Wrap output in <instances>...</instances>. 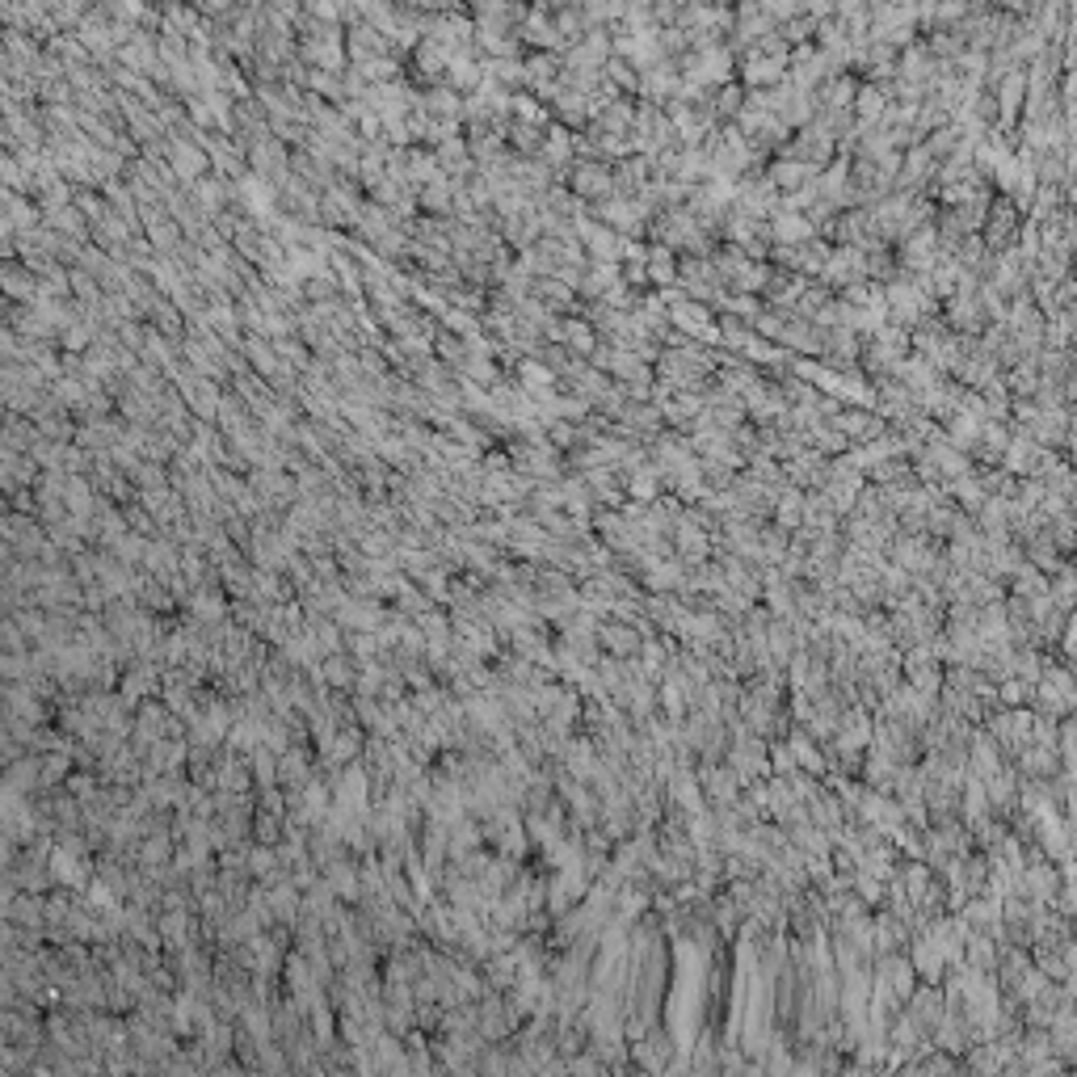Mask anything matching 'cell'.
Masks as SVG:
<instances>
[{
	"instance_id": "obj_1",
	"label": "cell",
	"mask_w": 1077,
	"mask_h": 1077,
	"mask_svg": "<svg viewBox=\"0 0 1077 1077\" xmlns=\"http://www.w3.org/2000/svg\"><path fill=\"white\" fill-rule=\"evenodd\" d=\"M564 186L573 190L585 207H594V202L615 198V165H606V160H573Z\"/></svg>"
},
{
	"instance_id": "obj_2",
	"label": "cell",
	"mask_w": 1077,
	"mask_h": 1077,
	"mask_svg": "<svg viewBox=\"0 0 1077 1077\" xmlns=\"http://www.w3.org/2000/svg\"><path fill=\"white\" fill-rule=\"evenodd\" d=\"M737 211L741 215H754L762 223H770L779 211H783V194L770 186V177L766 173H745L737 181Z\"/></svg>"
},
{
	"instance_id": "obj_3",
	"label": "cell",
	"mask_w": 1077,
	"mask_h": 1077,
	"mask_svg": "<svg viewBox=\"0 0 1077 1077\" xmlns=\"http://www.w3.org/2000/svg\"><path fill=\"white\" fill-rule=\"evenodd\" d=\"M817 282H825L833 295L850 291L855 282H867V253L855 249V245H833V253H829V261H825V270H821Z\"/></svg>"
},
{
	"instance_id": "obj_4",
	"label": "cell",
	"mask_w": 1077,
	"mask_h": 1077,
	"mask_svg": "<svg viewBox=\"0 0 1077 1077\" xmlns=\"http://www.w3.org/2000/svg\"><path fill=\"white\" fill-rule=\"evenodd\" d=\"M249 484H253V493L261 497V505H266V510L291 514V505L299 501V480H295L291 472H274V467H253V472H249Z\"/></svg>"
},
{
	"instance_id": "obj_5",
	"label": "cell",
	"mask_w": 1077,
	"mask_h": 1077,
	"mask_svg": "<svg viewBox=\"0 0 1077 1077\" xmlns=\"http://www.w3.org/2000/svg\"><path fill=\"white\" fill-rule=\"evenodd\" d=\"M573 228H577V240H581V249H585V257H589V261H615V266H623L627 236L611 232V228H606V223L589 219V215H581V219L573 223Z\"/></svg>"
},
{
	"instance_id": "obj_6",
	"label": "cell",
	"mask_w": 1077,
	"mask_h": 1077,
	"mask_svg": "<svg viewBox=\"0 0 1077 1077\" xmlns=\"http://www.w3.org/2000/svg\"><path fill=\"white\" fill-rule=\"evenodd\" d=\"M278 211L287 219H299L303 228H320V190H312L308 181H299L291 173L278 186Z\"/></svg>"
},
{
	"instance_id": "obj_7",
	"label": "cell",
	"mask_w": 1077,
	"mask_h": 1077,
	"mask_svg": "<svg viewBox=\"0 0 1077 1077\" xmlns=\"http://www.w3.org/2000/svg\"><path fill=\"white\" fill-rule=\"evenodd\" d=\"M589 219L606 223L611 232L627 236V240H648V223L640 219V211L632 207V198H606V202H594L589 207Z\"/></svg>"
},
{
	"instance_id": "obj_8",
	"label": "cell",
	"mask_w": 1077,
	"mask_h": 1077,
	"mask_svg": "<svg viewBox=\"0 0 1077 1077\" xmlns=\"http://www.w3.org/2000/svg\"><path fill=\"white\" fill-rule=\"evenodd\" d=\"M518 43L526 51H556L564 55V38L552 22V5H531V13H526V22L518 26Z\"/></svg>"
},
{
	"instance_id": "obj_9",
	"label": "cell",
	"mask_w": 1077,
	"mask_h": 1077,
	"mask_svg": "<svg viewBox=\"0 0 1077 1077\" xmlns=\"http://www.w3.org/2000/svg\"><path fill=\"white\" fill-rule=\"evenodd\" d=\"M888 556H892V564H897V568H905V573H926V568H934V564L943 560V552L934 547L930 535H905V531L892 539Z\"/></svg>"
},
{
	"instance_id": "obj_10",
	"label": "cell",
	"mask_w": 1077,
	"mask_h": 1077,
	"mask_svg": "<svg viewBox=\"0 0 1077 1077\" xmlns=\"http://www.w3.org/2000/svg\"><path fill=\"white\" fill-rule=\"evenodd\" d=\"M678 85H682V68H678V59H661L657 68H648L640 72V97L636 101H648V106H669V101L678 97Z\"/></svg>"
},
{
	"instance_id": "obj_11",
	"label": "cell",
	"mask_w": 1077,
	"mask_h": 1077,
	"mask_svg": "<svg viewBox=\"0 0 1077 1077\" xmlns=\"http://www.w3.org/2000/svg\"><path fill=\"white\" fill-rule=\"evenodd\" d=\"M249 173L257 177H266L274 181V186H282V181L291 177V148L287 144H278V139H257V144L249 148Z\"/></svg>"
},
{
	"instance_id": "obj_12",
	"label": "cell",
	"mask_w": 1077,
	"mask_h": 1077,
	"mask_svg": "<svg viewBox=\"0 0 1077 1077\" xmlns=\"http://www.w3.org/2000/svg\"><path fill=\"white\" fill-rule=\"evenodd\" d=\"M943 320H947V329L960 333V337H981L989 329V316L981 308V295H951L943 303Z\"/></svg>"
},
{
	"instance_id": "obj_13",
	"label": "cell",
	"mask_w": 1077,
	"mask_h": 1077,
	"mask_svg": "<svg viewBox=\"0 0 1077 1077\" xmlns=\"http://www.w3.org/2000/svg\"><path fill=\"white\" fill-rule=\"evenodd\" d=\"M829 425L842 438H850V446H867V442H876V438L888 434V421L880 413H871V409H842Z\"/></svg>"
},
{
	"instance_id": "obj_14",
	"label": "cell",
	"mask_w": 1077,
	"mask_h": 1077,
	"mask_svg": "<svg viewBox=\"0 0 1077 1077\" xmlns=\"http://www.w3.org/2000/svg\"><path fill=\"white\" fill-rule=\"evenodd\" d=\"M43 467L34 463V455H13V451H0V493L13 497L22 489H38L43 484Z\"/></svg>"
},
{
	"instance_id": "obj_15",
	"label": "cell",
	"mask_w": 1077,
	"mask_h": 1077,
	"mask_svg": "<svg viewBox=\"0 0 1077 1077\" xmlns=\"http://www.w3.org/2000/svg\"><path fill=\"white\" fill-rule=\"evenodd\" d=\"M766 177H770V186H775L783 198H791V194L808 190L812 181L821 177V169L804 165V160H796V156H775V160L766 165Z\"/></svg>"
},
{
	"instance_id": "obj_16",
	"label": "cell",
	"mask_w": 1077,
	"mask_h": 1077,
	"mask_svg": "<svg viewBox=\"0 0 1077 1077\" xmlns=\"http://www.w3.org/2000/svg\"><path fill=\"white\" fill-rule=\"evenodd\" d=\"M169 165H173V173H177L181 186H194V181H202V177L211 173V156L202 152V148L194 144V139H177V135H173Z\"/></svg>"
},
{
	"instance_id": "obj_17",
	"label": "cell",
	"mask_w": 1077,
	"mask_h": 1077,
	"mask_svg": "<svg viewBox=\"0 0 1077 1077\" xmlns=\"http://www.w3.org/2000/svg\"><path fill=\"white\" fill-rule=\"evenodd\" d=\"M0 291H5V299H13V303L34 308L38 295H43V282H38L22 261H5V266H0Z\"/></svg>"
},
{
	"instance_id": "obj_18",
	"label": "cell",
	"mask_w": 1077,
	"mask_h": 1077,
	"mask_svg": "<svg viewBox=\"0 0 1077 1077\" xmlns=\"http://www.w3.org/2000/svg\"><path fill=\"white\" fill-rule=\"evenodd\" d=\"M345 51H350V64H367V59H379V55H392L388 38H383L371 22H358L345 30Z\"/></svg>"
},
{
	"instance_id": "obj_19",
	"label": "cell",
	"mask_w": 1077,
	"mask_h": 1077,
	"mask_svg": "<svg viewBox=\"0 0 1077 1077\" xmlns=\"http://www.w3.org/2000/svg\"><path fill=\"white\" fill-rule=\"evenodd\" d=\"M619 282H623V266H615V261H589L577 295H581V303H602Z\"/></svg>"
},
{
	"instance_id": "obj_20",
	"label": "cell",
	"mask_w": 1077,
	"mask_h": 1077,
	"mask_svg": "<svg viewBox=\"0 0 1077 1077\" xmlns=\"http://www.w3.org/2000/svg\"><path fill=\"white\" fill-rule=\"evenodd\" d=\"M770 240H775V245H791V249H800V245H808V240H817V228H812L808 223V215H800V211H779L775 219H770Z\"/></svg>"
},
{
	"instance_id": "obj_21",
	"label": "cell",
	"mask_w": 1077,
	"mask_h": 1077,
	"mask_svg": "<svg viewBox=\"0 0 1077 1077\" xmlns=\"http://www.w3.org/2000/svg\"><path fill=\"white\" fill-rule=\"evenodd\" d=\"M43 442V430L30 421V417H17V413H5V430H0V451H13V455H34V446Z\"/></svg>"
},
{
	"instance_id": "obj_22",
	"label": "cell",
	"mask_w": 1077,
	"mask_h": 1077,
	"mask_svg": "<svg viewBox=\"0 0 1077 1077\" xmlns=\"http://www.w3.org/2000/svg\"><path fill=\"white\" fill-rule=\"evenodd\" d=\"M522 64H526V93L556 85L564 76V55H556V51H526Z\"/></svg>"
},
{
	"instance_id": "obj_23",
	"label": "cell",
	"mask_w": 1077,
	"mask_h": 1077,
	"mask_svg": "<svg viewBox=\"0 0 1077 1077\" xmlns=\"http://www.w3.org/2000/svg\"><path fill=\"white\" fill-rule=\"evenodd\" d=\"M674 552H678V560L682 564H690V568H703L707 564V556H711V535L707 531H699V526H690L686 518L678 522V531H674Z\"/></svg>"
},
{
	"instance_id": "obj_24",
	"label": "cell",
	"mask_w": 1077,
	"mask_h": 1077,
	"mask_svg": "<svg viewBox=\"0 0 1077 1077\" xmlns=\"http://www.w3.org/2000/svg\"><path fill=\"white\" fill-rule=\"evenodd\" d=\"M598 345H602V337H598V329L585 316H564V350L568 354L589 362V358L598 354Z\"/></svg>"
},
{
	"instance_id": "obj_25",
	"label": "cell",
	"mask_w": 1077,
	"mask_h": 1077,
	"mask_svg": "<svg viewBox=\"0 0 1077 1077\" xmlns=\"http://www.w3.org/2000/svg\"><path fill=\"white\" fill-rule=\"evenodd\" d=\"M678 261L682 257L674 249L648 240V282H653V291H674L678 287Z\"/></svg>"
},
{
	"instance_id": "obj_26",
	"label": "cell",
	"mask_w": 1077,
	"mask_h": 1077,
	"mask_svg": "<svg viewBox=\"0 0 1077 1077\" xmlns=\"http://www.w3.org/2000/svg\"><path fill=\"white\" fill-rule=\"evenodd\" d=\"M514 383H518L526 396H543V392H556L560 388V375L547 371L539 358H522L518 371H514Z\"/></svg>"
},
{
	"instance_id": "obj_27",
	"label": "cell",
	"mask_w": 1077,
	"mask_h": 1077,
	"mask_svg": "<svg viewBox=\"0 0 1077 1077\" xmlns=\"http://www.w3.org/2000/svg\"><path fill=\"white\" fill-rule=\"evenodd\" d=\"M463 106H467V97L455 93L451 85H438V89L421 93V110L430 118H455V123H463Z\"/></svg>"
},
{
	"instance_id": "obj_28",
	"label": "cell",
	"mask_w": 1077,
	"mask_h": 1077,
	"mask_svg": "<svg viewBox=\"0 0 1077 1077\" xmlns=\"http://www.w3.org/2000/svg\"><path fill=\"white\" fill-rule=\"evenodd\" d=\"M888 106H892V97H888V89H880V85H859V97H855V118L863 127H880V118L888 114Z\"/></svg>"
},
{
	"instance_id": "obj_29",
	"label": "cell",
	"mask_w": 1077,
	"mask_h": 1077,
	"mask_svg": "<svg viewBox=\"0 0 1077 1077\" xmlns=\"http://www.w3.org/2000/svg\"><path fill=\"white\" fill-rule=\"evenodd\" d=\"M240 354H245V362H249V367H253L261 379H270V375L282 367V358H278V350H274V341H270V337H253V333H245V345H240Z\"/></svg>"
},
{
	"instance_id": "obj_30",
	"label": "cell",
	"mask_w": 1077,
	"mask_h": 1077,
	"mask_svg": "<svg viewBox=\"0 0 1077 1077\" xmlns=\"http://www.w3.org/2000/svg\"><path fill=\"white\" fill-rule=\"evenodd\" d=\"M148 324H152L156 333L173 337V341H186V324H190V320L181 316V308H177L173 299H165V295H160V299L152 303V312H148Z\"/></svg>"
},
{
	"instance_id": "obj_31",
	"label": "cell",
	"mask_w": 1077,
	"mask_h": 1077,
	"mask_svg": "<svg viewBox=\"0 0 1077 1077\" xmlns=\"http://www.w3.org/2000/svg\"><path fill=\"white\" fill-rule=\"evenodd\" d=\"M543 139H547V127L518 123V118L505 123V144H510V152H518V156H539L543 152Z\"/></svg>"
},
{
	"instance_id": "obj_32",
	"label": "cell",
	"mask_w": 1077,
	"mask_h": 1077,
	"mask_svg": "<svg viewBox=\"0 0 1077 1077\" xmlns=\"http://www.w3.org/2000/svg\"><path fill=\"white\" fill-rule=\"evenodd\" d=\"M804 501H808V493H800V489H787L779 493V501H775V526H783V531H804Z\"/></svg>"
},
{
	"instance_id": "obj_33",
	"label": "cell",
	"mask_w": 1077,
	"mask_h": 1077,
	"mask_svg": "<svg viewBox=\"0 0 1077 1077\" xmlns=\"http://www.w3.org/2000/svg\"><path fill=\"white\" fill-rule=\"evenodd\" d=\"M0 190H13V194L34 198V173L13 152H0Z\"/></svg>"
},
{
	"instance_id": "obj_34",
	"label": "cell",
	"mask_w": 1077,
	"mask_h": 1077,
	"mask_svg": "<svg viewBox=\"0 0 1077 1077\" xmlns=\"http://www.w3.org/2000/svg\"><path fill=\"white\" fill-rule=\"evenodd\" d=\"M808 446H812V451H817V455H825V459H842V455L850 451V438H842V434L833 430L829 421H821L817 430L808 434Z\"/></svg>"
},
{
	"instance_id": "obj_35",
	"label": "cell",
	"mask_w": 1077,
	"mask_h": 1077,
	"mask_svg": "<svg viewBox=\"0 0 1077 1077\" xmlns=\"http://www.w3.org/2000/svg\"><path fill=\"white\" fill-rule=\"evenodd\" d=\"M72 207L89 219V228H101V223H106V219L114 215V211H110V202H106V194H101V190H76Z\"/></svg>"
},
{
	"instance_id": "obj_36",
	"label": "cell",
	"mask_w": 1077,
	"mask_h": 1077,
	"mask_svg": "<svg viewBox=\"0 0 1077 1077\" xmlns=\"http://www.w3.org/2000/svg\"><path fill=\"white\" fill-rule=\"evenodd\" d=\"M602 72H606V80H611V85H615L623 97H632V101L640 97V68H632V64H627V59H619V55H615V59H611V64H606Z\"/></svg>"
},
{
	"instance_id": "obj_37",
	"label": "cell",
	"mask_w": 1077,
	"mask_h": 1077,
	"mask_svg": "<svg viewBox=\"0 0 1077 1077\" xmlns=\"http://www.w3.org/2000/svg\"><path fill=\"white\" fill-rule=\"evenodd\" d=\"M745 85L741 80H733V85H724V89H716V118L720 123H737L741 118V110H745Z\"/></svg>"
},
{
	"instance_id": "obj_38",
	"label": "cell",
	"mask_w": 1077,
	"mask_h": 1077,
	"mask_svg": "<svg viewBox=\"0 0 1077 1077\" xmlns=\"http://www.w3.org/2000/svg\"><path fill=\"white\" fill-rule=\"evenodd\" d=\"M514 118H518V123H535V127H552L556 123L552 106H543L535 93H518L514 97Z\"/></svg>"
},
{
	"instance_id": "obj_39",
	"label": "cell",
	"mask_w": 1077,
	"mask_h": 1077,
	"mask_svg": "<svg viewBox=\"0 0 1077 1077\" xmlns=\"http://www.w3.org/2000/svg\"><path fill=\"white\" fill-rule=\"evenodd\" d=\"M148 245L156 249V257H177L181 245H186V232L169 219V223H160V228H148Z\"/></svg>"
},
{
	"instance_id": "obj_40",
	"label": "cell",
	"mask_w": 1077,
	"mask_h": 1077,
	"mask_svg": "<svg viewBox=\"0 0 1077 1077\" xmlns=\"http://www.w3.org/2000/svg\"><path fill=\"white\" fill-rule=\"evenodd\" d=\"M131 480H135V489L139 493H156V489H173L169 484V467L165 463H152V459H144L135 467V472H127Z\"/></svg>"
},
{
	"instance_id": "obj_41",
	"label": "cell",
	"mask_w": 1077,
	"mask_h": 1077,
	"mask_svg": "<svg viewBox=\"0 0 1077 1077\" xmlns=\"http://www.w3.org/2000/svg\"><path fill=\"white\" fill-rule=\"evenodd\" d=\"M97 333H101L97 324L80 320V324H72V329H68L64 337H59V350H64V354H89L93 345H97Z\"/></svg>"
},
{
	"instance_id": "obj_42",
	"label": "cell",
	"mask_w": 1077,
	"mask_h": 1077,
	"mask_svg": "<svg viewBox=\"0 0 1077 1077\" xmlns=\"http://www.w3.org/2000/svg\"><path fill=\"white\" fill-rule=\"evenodd\" d=\"M274 350H278V358L287 362V367H295L299 375L308 371V367H312V358H316L308 345H303V337H282V341H274Z\"/></svg>"
},
{
	"instance_id": "obj_43",
	"label": "cell",
	"mask_w": 1077,
	"mask_h": 1077,
	"mask_svg": "<svg viewBox=\"0 0 1077 1077\" xmlns=\"http://www.w3.org/2000/svg\"><path fill=\"white\" fill-rule=\"evenodd\" d=\"M547 442H552L560 455H573L577 446H585L581 425H573V421H552V425H547Z\"/></svg>"
},
{
	"instance_id": "obj_44",
	"label": "cell",
	"mask_w": 1077,
	"mask_h": 1077,
	"mask_svg": "<svg viewBox=\"0 0 1077 1077\" xmlns=\"http://www.w3.org/2000/svg\"><path fill=\"white\" fill-rule=\"evenodd\" d=\"M123 518H127L131 531H135V535H144V539H160V535H165V531H160V526H156V518H152V514H148L139 501H135V505H127Z\"/></svg>"
},
{
	"instance_id": "obj_45",
	"label": "cell",
	"mask_w": 1077,
	"mask_h": 1077,
	"mask_svg": "<svg viewBox=\"0 0 1077 1077\" xmlns=\"http://www.w3.org/2000/svg\"><path fill=\"white\" fill-rule=\"evenodd\" d=\"M442 329H446V333H455V337H480V316L451 308V312L442 316Z\"/></svg>"
},
{
	"instance_id": "obj_46",
	"label": "cell",
	"mask_w": 1077,
	"mask_h": 1077,
	"mask_svg": "<svg viewBox=\"0 0 1077 1077\" xmlns=\"http://www.w3.org/2000/svg\"><path fill=\"white\" fill-rule=\"evenodd\" d=\"M38 106H76V89L68 85V76L64 80H47L43 93H38Z\"/></svg>"
},
{
	"instance_id": "obj_47",
	"label": "cell",
	"mask_w": 1077,
	"mask_h": 1077,
	"mask_svg": "<svg viewBox=\"0 0 1077 1077\" xmlns=\"http://www.w3.org/2000/svg\"><path fill=\"white\" fill-rule=\"evenodd\" d=\"M5 510H13V514H26V518H38V493H34V489H22V493L5 497Z\"/></svg>"
},
{
	"instance_id": "obj_48",
	"label": "cell",
	"mask_w": 1077,
	"mask_h": 1077,
	"mask_svg": "<svg viewBox=\"0 0 1077 1077\" xmlns=\"http://www.w3.org/2000/svg\"><path fill=\"white\" fill-rule=\"evenodd\" d=\"M690 585H695V589H720L724 577H720V568H716V564H703V568H695V573H690Z\"/></svg>"
},
{
	"instance_id": "obj_49",
	"label": "cell",
	"mask_w": 1077,
	"mask_h": 1077,
	"mask_svg": "<svg viewBox=\"0 0 1077 1077\" xmlns=\"http://www.w3.org/2000/svg\"><path fill=\"white\" fill-rule=\"evenodd\" d=\"M190 606H194L198 615H207V619L219 615V598L215 594H202V589H194V594H190Z\"/></svg>"
}]
</instances>
